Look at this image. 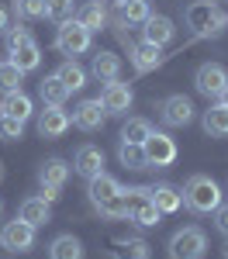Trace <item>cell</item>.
I'll return each instance as SVG.
<instances>
[{
	"instance_id": "29",
	"label": "cell",
	"mask_w": 228,
	"mask_h": 259,
	"mask_svg": "<svg viewBox=\"0 0 228 259\" xmlns=\"http://www.w3.org/2000/svg\"><path fill=\"white\" fill-rule=\"evenodd\" d=\"M131 200H135V190H121V194H114L111 200L97 204V211H101L104 218H111V221L128 218V207H131Z\"/></svg>"
},
{
	"instance_id": "17",
	"label": "cell",
	"mask_w": 228,
	"mask_h": 259,
	"mask_svg": "<svg viewBox=\"0 0 228 259\" xmlns=\"http://www.w3.org/2000/svg\"><path fill=\"white\" fill-rule=\"evenodd\" d=\"M18 218L21 221H28L31 228H45L49 221H52V204L41 197H24L21 200V207H18Z\"/></svg>"
},
{
	"instance_id": "28",
	"label": "cell",
	"mask_w": 228,
	"mask_h": 259,
	"mask_svg": "<svg viewBox=\"0 0 228 259\" xmlns=\"http://www.w3.org/2000/svg\"><path fill=\"white\" fill-rule=\"evenodd\" d=\"M76 21H80L83 28L94 35V31H101L104 24H107V14H104L101 0H90V4H83V7H76Z\"/></svg>"
},
{
	"instance_id": "15",
	"label": "cell",
	"mask_w": 228,
	"mask_h": 259,
	"mask_svg": "<svg viewBox=\"0 0 228 259\" xmlns=\"http://www.w3.org/2000/svg\"><path fill=\"white\" fill-rule=\"evenodd\" d=\"M73 173H80V177H97L104 173V152L101 145H90V142H83L80 149H76V156H73Z\"/></svg>"
},
{
	"instance_id": "38",
	"label": "cell",
	"mask_w": 228,
	"mask_h": 259,
	"mask_svg": "<svg viewBox=\"0 0 228 259\" xmlns=\"http://www.w3.org/2000/svg\"><path fill=\"white\" fill-rule=\"evenodd\" d=\"M7 28H11V11H7V7H0V35H4Z\"/></svg>"
},
{
	"instance_id": "24",
	"label": "cell",
	"mask_w": 228,
	"mask_h": 259,
	"mask_svg": "<svg viewBox=\"0 0 228 259\" xmlns=\"http://www.w3.org/2000/svg\"><path fill=\"white\" fill-rule=\"evenodd\" d=\"M38 97H41V104H45V107H66L69 90L59 83V76H56V73H49V76L38 83Z\"/></svg>"
},
{
	"instance_id": "39",
	"label": "cell",
	"mask_w": 228,
	"mask_h": 259,
	"mask_svg": "<svg viewBox=\"0 0 228 259\" xmlns=\"http://www.w3.org/2000/svg\"><path fill=\"white\" fill-rule=\"evenodd\" d=\"M218 104H225V107H228V87L221 90V97H218Z\"/></svg>"
},
{
	"instance_id": "11",
	"label": "cell",
	"mask_w": 228,
	"mask_h": 259,
	"mask_svg": "<svg viewBox=\"0 0 228 259\" xmlns=\"http://www.w3.org/2000/svg\"><path fill=\"white\" fill-rule=\"evenodd\" d=\"M173 38H176V24L166 18V14H149L142 21V41L156 45V49H166Z\"/></svg>"
},
{
	"instance_id": "34",
	"label": "cell",
	"mask_w": 228,
	"mask_h": 259,
	"mask_svg": "<svg viewBox=\"0 0 228 259\" xmlns=\"http://www.w3.org/2000/svg\"><path fill=\"white\" fill-rule=\"evenodd\" d=\"M152 11H149V0H124L121 4V24H142Z\"/></svg>"
},
{
	"instance_id": "33",
	"label": "cell",
	"mask_w": 228,
	"mask_h": 259,
	"mask_svg": "<svg viewBox=\"0 0 228 259\" xmlns=\"http://www.w3.org/2000/svg\"><path fill=\"white\" fill-rule=\"evenodd\" d=\"M45 18H52L56 24L76 18V0H45Z\"/></svg>"
},
{
	"instance_id": "1",
	"label": "cell",
	"mask_w": 228,
	"mask_h": 259,
	"mask_svg": "<svg viewBox=\"0 0 228 259\" xmlns=\"http://www.w3.org/2000/svg\"><path fill=\"white\" fill-rule=\"evenodd\" d=\"M184 24L197 38H218L228 28V14L218 11V0H194L184 7Z\"/></svg>"
},
{
	"instance_id": "36",
	"label": "cell",
	"mask_w": 228,
	"mask_h": 259,
	"mask_svg": "<svg viewBox=\"0 0 228 259\" xmlns=\"http://www.w3.org/2000/svg\"><path fill=\"white\" fill-rule=\"evenodd\" d=\"M14 11L21 21H38L45 18V0H14Z\"/></svg>"
},
{
	"instance_id": "23",
	"label": "cell",
	"mask_w": 228,
	"mask_h": 259,
	"mask_svg": "<svg viewBox=\"0 0 228 259\" xmlns=\"http://www.w3.org/2000/svg\"><path fill=\"white\" fill-rule=\"evenodd\" d=\"M201 124H204V132L211 139H228V107L225 104H211L204 111V118H201Z\"/></svg>"
},
{
	"instance_id": "37",
	"label": "cell",
	"mask_w": 228,
	"mask_h": 259,
	"mask_svg": "<svg viewBox=\"0 0 228 259\" xmlns=\"http://www.w3.org/2000/svg\"><path fill=\"white\" fill-rule=\"evenodd\" d=\"M214 228H218V235L228 239V204H221V207L214 211Z\"/></svg>"
},
{
	"instance_id": "16",
	"label": "cell",
	"mask_w": 228,
	"mask_h": 259,
	"mask_svg": "<svg viewBox=\"0 0 228 259\" xmlns=\"http://www.w3.org/2000/svg\"><path fill=\"white\" fill-rule=\"evenodd\" d=\"M145 197L159 207V214H176L184 207V194L169 183H156V187H145Z\"/></svg>"
},
{
	"instance_id": "3",
	"label": "cell",
	"mask_w": 228,
	"mask_h": 259,
	"mask_svg": "<svg viewBox=\"0 0 228 259\" xmlns=\"http://www.w3.org/2000/svg\"><path fill=\"white\" fill-rule=\"evenodd\" d=\"M7 35V56H11V62L18 66L21 73H31V69H38V62H41V45L35 38H31V31L28 28H7L4 31Z\"/></svg>"
},
{
	"instance_id": "12",
	"label": "cell",
	"mask_w": 228,
	"mask_h": 259,
	"mask_svg": "<svg viewBox=\"0 0 228 259\" xmlns=\"http://www.w3.org/2000/svg\"><path fill=\"white\" fill-rule=\"evenodd\" d=\"M101 104H104V111H107V114H128V111H131V104H135V94H131V87L121 83V80L104 83Z\"/></svg>"
},
{
	"instance_id": "8",
	"label": "cell",
	"mask_w": 228,
	"mask_h": 259,
	"mask_svg": "<svg viewBox=\"0 0 228 259\" xmlns=\"http://www.w3.org/2000/svg\"><path fill=\"white\" fill-rule=\"evenodd\" d=\"M35 232L38 228H31L28 221H7L4 228H0V249L4 252H31L35 249Z\"/></svg>"
},
{
	"instance_id": "5",
	"label": "cell",
	"mask_w": 228,
	"mask_h": 259,
	"mask_svg": "<svg viewBox=\"0 0 228 259\" xmlns=\"http://www.w3.org/2000/svg\"><path fill=\"white\" fill-rule=\"evenodd\" d=\"M90 45H94V35H90L76 18L59 24V31H56V49H59L66 59H76L83 52H90Z\"/></svg>"
},
{
	"instance_id": "19",
	"label": "cell",
	"mask_w": 228,
	"mask_h": 259,
	"mask_svg": "<svg viewBox=\"0 0 228 259\" xmlns=\"http://www.w3.org/2000/svg\"><path fill=\"white\" fill-rule=\"evenodd\" d=\"M128 59H131V66H135V73L142 76V73H152L166 56H163V49H156V45L142 41V45H131V49H128Z\"/></svg>"
},
{
	"instance_id": "7",
	"label": "cell",
	"mask_w": 228,
	"mask_h": 259,
	"mask_svg": "<svg viewBox=\"0 0 228 259\" xmlns=\"http://www.w3.org/2000/svg\"><path fill=\"white\" fill-rule=\"evenodd\" d=\"M142 149H145V159H149V169H152V166H156V169H166V166H173L176 156H180L176 142L169 139L166 132H152V135L142 142Z\"/></svg>"
},
{
	"instance_id": "9",
	"label": "cell",
	"mask_w": 228,
	"mask_h": 259,
	"mask_svg": "<svg viewBox=\"0 0 228 259\" xmlns=\"http://www.w3.org/2000/svg\"><path fill=\"white\" fill-rule=\"evenodd\" d=\"M159 121L166 128H187L194 121V104L184 94H169V97L159 100Z\"/></svg>"
},
{
	"instance_id": "10",
	"label": "cell",
	"mask_w": 228,
	"mask_h": 259,
	"mask_svg": "<svg viewBox=\"0 0 228 259\" xmlns=\"http://www.w3.org/2000/svg\"><path fill=\"white\" fill-rule=\"evenodd\" d=\"M69 118H73V124H76L80 132H101L104 121H107V111H104L101 97H86V100H80V104L73 107Z\"/></svg>"
},
{
	"instance_id": "14",
	"label": "cell",
	"mask_w": 228,
	"mask_h": 259,
	"mask_svg": "<svg viewBox=\"0 0 228 259\" xmlns=\"http://www.w3.org/2000/svg\"><path fill=\"white\" fill-rule=\"evenodd\" d=\"M69 124H73V118H69L66 107H45V111H38V135L41 139H62L69 132Z\"/></svg>"
},
{
	"instance_id": "31",
	"label": "cell",
	"mask_w": 228,
	"mask_h": 259,
	"mask_svg": "<svg viewBox=\"0 0 228 259\" xmlns=\"http://www.w3.org/2000/svg\"><path fill=\"white\" fill-rule=\"evenodd\" d=\"M152 249L145 239H118V249H114V259H149Z\"/></svg>"
},
{
	"instance_id": "26",
	"label": "cell",
	"mask_w": 228,
	"mask_h": 259,
	"mask_svg": "<svg viewBox=\"0 0 228 259\" xmlns=\"http://www.w3.org/2000/svg\"><path fill=\"white\" fill-rule=\"evenodd\" d=\"M56 76H59V83L69 90V94H76V90H83V87H86V76H90V73H86L76 59H66L59 69H56Z\"/></svg>"
},
{
	"instance_id": "20",
	"label": "cell",
	"mask_w": 228,
	"mask_h": 259,
	"mask_svg": "<svg viewBox=\"0 0 228 259\" xmlns=\"http://www.w3.org/2000/svg\"><path fill=\"white\" fill-rule=\"evenodd\" d=\"M69 162L59 159V156H52V159H45L38 166V183L41 187H56V190H62L66 187V180H69Z\"/></svg>"
},
{
	"instance_id": "32",
	"label": "cell",
	"mask_w": 228,
	"mask_h": 259,
	"mask_svg": "<svg viewBox=\"0 0 228 259\" xmlns=\"http://www.w3.org/2000/svg\"><path fill=\"white\" fill-rule=\"evenodd\" d=\"M21 83H24V73L11 59H0V94H14L21 90Z\"/></svg>"
},
{
	"instance_id": "27",
	"label": "cell",
	"mask_w": 228,
	"mask_h": 259,
	"mask_svg": "<svg viewBox=\"0 0 228 259\" xmlns=\"http://www.w3.org/2000/svg\"><path fill=\"white\" fill-rule=\"evenodd\" d=\"M118 162H121L124 169H135V173L149 169L145 149H142V145H135V142H118Z\"/></svg>"
},
{
	"instance_id": "25",
	"label": "cell",
	"mask_w": 228,
	"mask_h": 259,
	"mask_svg": "<svg viewBox=\"0 0 228 259\" xmlns=\"http://www.w3.org/2000/svg\"><path fill=\"white\" fill-rule=\"evenodd\" d=\"M49 259H83V242L76 235H56L49 242Z\"/></svg>"
},
{
	"instance_id": "18",
	"label": "cell",
	"mask_w": 228,
	"mask_h": 259,
	"mask_svg": "<svg viewBox=\"0 0 228 259\" xmlns=\"http://www.w3.org/2000/svg\"><path fill=\"white\" fill-rule=\"evenodd\" d=\"M90 76L101 83H114L121 80V56L118 52H97L90 62Z\"/></svg>"
},
{
	"instance_id": "4",
	"label": "cell",
	"mask_w": 228,
	"mask_h": 259,
	"mask_svg": "<svg viewBox=\"0 0 228 259\" xmlns=\"http://www.w3.org/2000/svg\"><path fill=\"white\" fill-rule=\"evenodd\" d=\"M166 252H169V259H204L207 256V235L197 225L180 228V232H173Z\"/></svg>"
},
{
	"instance_id": "42",
	"label": "cell",
	"mask_w": 228,
	"mask_h": 259,
	"mask_svg": "<svg viewBox=\"0 0 228 259\" xmlns=\"http://www.w3.org/2000/svg\"><path fill=\"white\" fill-rule=\"evenodd\" d=\"M0 211H4V204H0Z\"/></svg>"
},
{
	"instance_id": "35",
	"label": "cell",
	"mask_w": 228,
	"mask_h": 259,
	"mask_svg": "<svg viewBox=\"0 0 228 259\" xmlns=\"http://www.w3.org/2000/svg\"><path fill=\"white\" fill-rule=\"evenodd\" d=\"M24 124H28V121L11 118V114H0V139H4V142H18V139H24Z\"/></svg>"
},
{
	"instance_id": "30",
	"label": "cell",
	"mask_w": 228,
	"mask_h": 259,
	"mask_svg": "<svg viewBox=\"0 0 228 259\" xmlns=\"http://www.w3.org/2000/svg\"><path fill=\"white\" fill-rule=\"evenodd\" d=\"M149 135H152V121H149V118H128L121 124V142H135V145H142Z\"/></svg>"
},
{
	"instance_id": "22",
	"label": "cell",
	"mask_w": 228,
	"mask_h": 259,
	"mask_svg": "<svg viewBox=\"0 0 228 259\" xmlns=\"http://www.w3.org/2000/svg\"><path fill=\"white\" fill-rule=\"evenodd\" d=\"M0 114H11V118L28 121L31 114H35V104H31V97H28L24 90H14V94H4V100H0Z\"/></svg>"
},
{
	"instance_id": "21",
	"label": "cell",
	"mask_w": 228,
	"mask_h": 259,
	"mask_svg": "<svg viewBox=\"0 0 228 259\" xmlns=\"http://www.w3.org/2000/svg\"><path fill=\"white\" fill-rule=\"evenodd\" d=\"M121 190H124V187H121L114 177H111V173H97V177H90L86 197H90V204L97 207V204H104V200H111L114 194H121Z\"/></svg>"
},
{
	"instance_id": "2",
	"label": "cell",
	"mask_w": 228,
	"mask_h": 259,
	"mask_svg": "<svg viewBox=\"0 0 228 259\" xmlns=\"http://www.w3.org/2000/svg\"><path fill=\"white\" fill-rule=\"evenodd\" d=\"M184 204L194 211V214H214L221 204H225V194L218 187V180H211L207 173H194V177L184 183Z\"/></svg>"
},
{
	"instance_id": "6",
	"label": "cell",
	"mask_w": 228,
	"mask_h": 259,
	"mask_svg": "<svg viewBox=\"0 0 228 259\" xmlns=\"http://www.w3.org/2000/svg\"><path fill=\"white\" fill-rule=\"evenodd\" d=\"M194 87H197L201 97L218 100V97H221V90L228 87V69L221 66V62H201L197 73H194Z\"/></svg>"
},
{
	"instance_id": "13",
	"label": "cell",
	"mask_w": 228,
	"mask_h": 259,
	"mask_svg": "<svg viewBox=\"0 0 228 259\" xmlns=\"http://www.w3.org/2000/svg\"><path fill=\"white\" fill-rule=\"evenodd\" d=\"M159 207L152 204V200L145 197V187H135V200H131V207H128V221L131 225H139V228H156L159 225Z\"/></svg>"
},
{
	"instance_id": "41",
	"label": "cell",
	"mask_w": 228,
	"mask_h": 259,
	"mask_svg": "<svg viewBox=\"0 0 228 259\" xmlns=\"http://www.w3.org/2000/svg\"><path fill=\"white\" fill-rule=\"evenodd\" d=\"M114 4H118V7H121V4H124V0H114Z\"/></svg>"
},
{
	"instance_id": "40",
	"label": "cell",
	"mask_w": 228,
	"mask_h": 259,
	"mask_svg": "<svg viewBox=\"0 0 228 259\" xmlns=\"http://www.w3.org/2000/svg\"><path fill=\"white\" fill-rule=\"evenodd\" d=\"M225 259H228V242H225Z\"/></svg>"
}]
</instances>
